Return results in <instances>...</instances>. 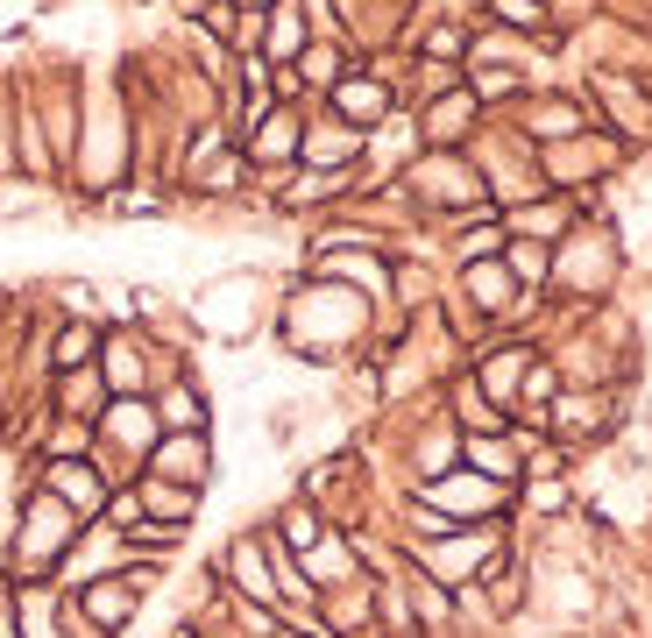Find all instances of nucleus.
Masks as SVG:
<instances>
[{
  "instance_id": "nucleus-12",
  "label": "nucleus",
  "mask_w": 652,
  "mask_h": 638,
  "mask_svg": "<svg viewBox=\"0 0 652 638\" xmlns=\"http://www.w3.org/2000/svg\"><path fill=\"white\" fill-rule=\"evenodd\" d=\"M312 532H319L312 511H284V539H291V546H312Z\"/></svg>"
},
{
  "instance_id": "nucleus-6",
  "label": "nucleus",
  "mask_w": 652,
  "mask_h": 638,
  "mask_svg": "<svg viewBox=\"0 0 652 638\" xmlns=\"http://www.w3.org/2000/svg\"><path fill=\"white\" fill-rule=\"evenodd\" d=\"M234 575H241V589H249V596H277V582H263L256 546H241V553H234Z\"/></svg>"
},
{
  "instance_id": "nucleus-10",
  "label": "nucleus",
  "mask_w": 652,
  "mask_h": 638,
  "mask_svg": "<svg viewBox=\"0 0 652 638\" xmlns=\"http://www.w3.org/2000/svg\"><path fill=\"white\" fill-rule=\"evenodd\" d=\"M497 15L518 22V29H539V22H546V15H539V0H497Z\"/></svg>"
},
{
  "instance_id": "nucleus-9",
  "label": "nucleus",
  "mask_w": 652,
  "mask_h": 638,
  "mask_svg": "<svg viewBox=\"0 0 652 638\" xmlns=\"http://www.w3.org/2000/svg\"><path fill=\"white\" fill-rule=\"evenodd\" d=\"M426 121H433V135H461V128H454V121H468V93H461V100H454V107H447V100H440V107H433V114H426Z\"/></svg>"
},
{
  "instance_id": "nucleus-8",
  "label": "nucleus",
  "mask_w": 652,
  "mask_h": 638,
  "mask_svg": "<svg viewBox=\"0 0 652 638\" xmlns=\"http://www.w3.org/2000/svg\"><path fill=\"white\" fill-rule=\"evenodd\" d=\"M468 284L482 291V305H511V277H497V270H468Z\"/></svg>"
},
{
  "instance_id": "nucleus-4",
  "label": "nucleus",
  "mask_w": 652,
  "mask_h": 638,
  "mask_svg": "<svg viewBox=\"0 0 652 638\" xmlns=\"http://www.w3.org/2000/svg\"><path fill=\"white\" fill-rule=\"evenodd\" d=\"M291 149H298V121H291V114H270L263 135H256V156H291Z\"/></svg>"
},
{
  "instance_id": "nucleus-7",
  "label": "nucleus",
  "mask_w": 652,
  "mask_h": 638,
  "mask_svg": "<svg viewBox=\"0 0 652 638\" xmlns=\"http://www.w3.org/2000/svg\"><path fill=\"white\" fill-rule=\"evenodd\" d=\"M468 454L482 461V475H511V468H518V454H511V447H497V440H475Z\"/></svg>"
},
{
  "instance_id": "nucleus-11",
  "label": "nucleus",
  "mask_w": 652,
  "mask_h": 638,
  "mask_svg": "<svg viewBox=\"0 0 652 638\" xmlns=\"http://www.w3.org/2000/svg\"><path fill=\"white\" fill-rule=\"evenodd\" d=\"M86 348H93V334H86V327H71V334L57 341V362H64V369H78V362H86Z\"/></svg>"
},
{
  "instance_id": "nucleus-1",
  "label": "nucleus",
  "mask_w": 652,
  "mask_h": 638,
  "mask_svg": "<svg viewBox=\"0 0 652 638\" xmlns=\"http://www.w3.org/2000/svg\"><path fill=\"white\" fill-rule=\"evenodd\" d=\"M71 546V511L57 497H36L29 504V553H64Z\"/></svg>"
},
{
  "instance_id": "nucleus-5",
  "label": "nucleus",
  "mask_w": 652,
  "mask_h": 638,
  "mask_svg": "<svg viewBox=\"0 0 652 638\" xmlns=\"http://www.w3.org/2000/svg\"><path fill=\"white\" fill-rule=\"evenodd\" d=\"M163 419H171L178 433H199V390H171L163 397Z\"/></svg>"
},
{
  "instance_id": "nucleus-2",
  "label": "nucleus",
  "mask_w": 652,
  "mask_h": 638,
  "mask_svg": "<svg viewBox=\"0 0 652 638\" xmlns=\"http://www.w3.org/2000/svg\"><path fill=\"white\" fill-rule=\"evenodd\" d=\"M156 468H163V475H178V483H185V490H199V483H206V440H199V433H185V440H171V447H163V454H156Z\"/></svg>"
},
{
  "instance_id": "nucleus-3",
  "label": "nucleus",
  "mask_w": 652,
  "mask_h": 638,
  "mask_svg": "<svg viewBox=\"0 0 652 638\" xmlns=\"http://www.w3.org/2000/svg\"><path fill=\"white\" fill-rule=\"evenodd\" d=\"M135 596H142V589H128V575H121V582H93V589H86V610H93L100 624H128V617H135Z\"/></svg>"
}]
</instances>
